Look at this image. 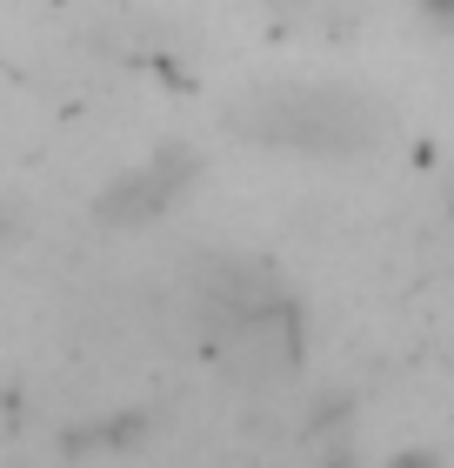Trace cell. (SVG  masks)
I'll list each match as a JSON object with an SVG mask.
<instances>
[{
  "label": "cell",
  "mask_w": 454,
  "mask_h": 468,
  "mask_svg": "<svg viewBox=\"0 0 454 468\" xmlns=\"http://www.w3.org/2000/svg\"><path fill=\"white\" fill-rule=\"evenodd\" d=\"M254 127H261L268 141H280V147H348V141H361L367 114L348 94L308 88V94H280L268 114H254Z\"/></svg>",
  "instance_id": "1"
}]
</instances>
